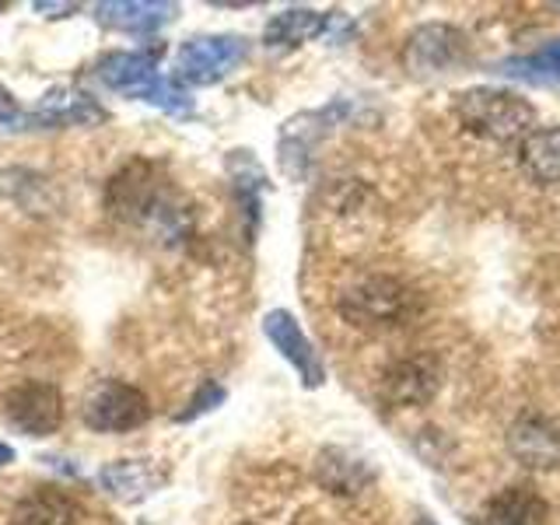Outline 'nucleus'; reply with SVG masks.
<instances>
[{"label":"nucleus","mask_w":560,"mask_h":525,"mask_svg":"<svg viewBox=\"0 0 560 525\" xmlns=\"http://www.w3.org/2000/svg\"><path fill=\"white\" fill-rule=\"evenodd\" d=\"M95 78L119 95L158 105L162 113H172V116L192 113L189 92L179 81L162 78L158 57H148V52H109L105 60H98Z\"/></svg>","instance_id":"nucleus-1"},{"label":"nucleus","mask_w":560,"mask_h":525,"mask_svg":"<svg viewBox=\"0 0 560 525\" xmlns=\"http://www.w3.org/2000/svg\"><path fill=\"white\" fill-rule=\"evenodd\" d=\"M455 116L463 119L469 133L494 140V144L522 140L536 122L533 105L515 92H501V88H469V92H459L455 95Z\"/></svg>","instance_id":"nucleus-2"},{"label":"nucleus","mask_w":560,"mask_h":525,"mask_svg":"<svg viewBox=\"0 0 560 525\" xmlns=\"http://www.w3.org/2000/svg\"><path fill=\"white\" fill-rule=\"evenodd\" d=\"M340 315L358 329H396L417 312V294L396 277H361L340 294Z\"/></svg>","instance_id":"nucleus-3"},{"label":"nucleus","mask_w":560,"mask_h":525,"mask_svg":"<svg viewBox=\"0 0 560 525\" xmlns=\"http://www.w3.org/2000/svg\"><path fill=\"white\" fill-rule=\"evenodd\" d=\"M249 57L245 35H197L175 52V81L183 84H218Z\"/></svg>","instance_id":"nucleus-4"},{"label":"nucleus","mask_w":560,"mask_h":525,"mask_svg":"<svg viewBox=\"0 0 560 525\" xmlns=\"http://www.w3.org/2000/svg\"><path fill=\"white\" fill-rule=\"evenodd\" d=\"M148 417H151V402L130 382L105 378L84 396V424L102 434L137 431L140 424H148Z\"/></svg>","instance_id":"nucleus-5"},{"label":"nucleus","mask_w":560,"mask_h":525,"mask_svg":"<svg viewBox=\"0 0 560 525\" xmlns=\"http://www.w3.org/2000/svg\"><path fill=\"white\" fill-rule=\"evenodd\" d=\"M8 420L32 438L52 434L63 424V393L52 382H22L8 393Z\"/></svg>","instance_id":"nucleus-6"},{"label":"nucleus","mask_w":560,"mask_h":525,"mask_svg":"<svg viewBox=\"0 0 560 525\" xmlns=\"http://www.w3.org/2000/svg\"><path fill=\"white\" fill-rule=\"evenodd\" d=\"M262 332H267V340L294 364V372L302 375V382L308 385V389H319V385L326 382V368L319 361V350L312 347V340L305 337V329L298 326L294 315L284 308L267 312L262 315Z\"/></svg>","instance_id":"nucleus-7"},{"label":"nucleus","mask_w":560,"mask_h":525,"mask_svg":"<svg viewBox=\"0 0 560 525\" xmlns=\"http://www.w3.org/2000/svg\"><path fill=\"white\" fill-rule=\"evenodd\" d=\"M508 452L529 469H557L560 466V428L539 413L518 417L512 431H508Z\"/></svg>","instance_id":"nucleus-8"},{"label":"nucleus","mask_w":560,"mask_h":525,"mask_svg":"<svg viewBox=\"0 0 560 525\" xmlns=\"http://www.w3.org/2000/svg\"><path fill=\"white\" fill-rule=\"evenodd\" d=\"M105 119L109 113L92 95L78 92V88H49L43 102L28 113V127H92Z\"/></svg>","instance_id":"nucleus-9"},{"label":"nucleus","mask_w":560,"mask_h":525,"mask_svg":"<svg viewBox=\"0 0 560 525\" xmlns=\"http://www.w3.org/2000/svg\"><path fill=\"white\" fill-rule=\"evenodd\" d=\"M92 11L102 28L148 35L172 22L179 14V4H168V0H102Z\"/></svg>","instance_id":"nucleus-10"},{"label":"nucleus","mask_w":560,"mask_h":525,"mask_svg":"<svg viewBox=\"0 0 560 525\" xmlns=\"http://www.w3.org/2000/svg\"><path fill=\"white\" fill-rule=\"evenodd\" d=\"M343 113H347V105L337 102V105H329V109L305 113V116H298V119L284 122V137H280V165H284L288 175H294V179H302L312 144L329 130V122H337Z\"/></svg>","instance_id":"nucleus-11"},{"label":"nucleus","mask_w":560,"mask_h":525,"mask_svg":"<svg viewBox=\"0 0 560 525\" xmlns=\"http://www.w3.org/2000/svg\"><path fill=\"white\" fill-rule=\"evenodd\" d=\"M98 483L113 501L137 504V501L151 498L154 490L165 483V472L154 463H144V459H119V463L102 466Z\"/></svg>","instance_id":"nucleus-12"},{"label":"nucleus","mask_w":560,"mask_h":525,"mask_svg":"<svg viewBox=\"0 0 560 525\" xmlns=\"http://www.w3.org/2000/svg\"><path fill=\"white\" fill-rule=\"evenodd\" d=\"M438 382H442V368H438L434 358L420 354L399 361L385 375V389H389V399L399 402V407H420V402H428L438 393Z\"/></svg>","instance_id":"nucleus-13"},{"label":"nucleus","mask_w":560,"mask_h":525,"mask_svg":"<svg viewBox=\"0 0 560 525\" xmlns=\"http://www.w3.org/2000/svg\"><path fill=\"white\" fill-rule=\"evenodd\" d=\"M463 57V35L448 28V25H424L413 32L407 60L420 74H431V70H448L455 60Z\"/></svg>","instance_id":"nucleus-14"},{"label":"nucleus","mask_w":560,"mask_h":525,"mask_svg":"<svg viewBox=\"0 0 560 525\" xmlns=\"http://www.w3.org/2000/svg\"><path fill=\"white\" fill-rule=\"evenodd\" d=\"M547 518H550V504L529 483L504 487L487 504V525H547Z\"/></svg>","instance_id":"nucleus-15"},{"label":"nucleus","mask_w":560,"mask_h":525,"mask_svg":"<svg viewBox=\"0 0 560 525\" xmlns=\"http://www.w3.org/2000/svg\"><path fill=\"white\" fill-rule=\"evenodd\" d=\"M337 22H340V14H323L312 8H288L270 18L267 32H262V43L267 46H302L308 39L326 35Z\"/></svg>","instance_id":"nucleus-16"},{"label":"nucleus","mask_w":560,"mask_h":525,"mask_svg":"<svg viewBox=\"0 0 560 525\" xmlns=\"http://www.w3.org/2000/svg\"><path fill=\"white\" fill-rule=\"evenodd\" d=\"M518 165L542 186L560 183V127H533L525 133L518 140Z\"/></svg>","instance_id":"nucleus-17"},{"label":"nucleus","mask_w":560,"mask_h":525,"mask_svg":"<svg viewBox=\"0 0 560 525\" xmlns=\"http://www.w3.org/2000/svg\"><path fill=\"white\" fill-rule=\"evenodd\" d=\"M74 518H78V504L70 501V494L52 487L32 490L11 512V525H74Z\"/></svg>","instance_id":"nucleus-18"},{"label":"nucleus","mask_w":560,"mask_h":525,"mask_svg":"<svg viewBox=\"0 0 560 525\" xmlns=\"http://www.w3.org/2000/svg\"><path fill=\"white\" fill-rule=\"evenodd\" d=\"M498 74H504V78H522V81H536V84L560 81V39L550 43V46H542L536 57L504 60L498 67Z\"/></svg>","instance_id":"nucleus-19"},{"label":"nucleus","mask_w":560,"mask_h":525,"mask_svg":"<svg viewBox=\"0 0 560 525\" xmlns=\"http://www.w3.org/2000/svg\"><path fill=\"white\" fill-rule=\"evenodd\" d=\"M228 168H232V179H235V189H238V200L245 207V214L259 218V189L262 183H267V175H262V168L253 162V154L249 151H235L232 158H228Z\"/></svg>","instance_id":"nucleus-20"},{"label":"nucleus","mask_w":560,"mask_h":525,"mask_svg":"<svg viewBox=\"0 0 560 525\" xmlns=\"http://www.w3.org/2000/svg\"><path fill=\"white\" fill-rule=\"evenodd\" d=\"M221 399H224V389H221V385H218V382H203V389L189 399V407H186L179 417H175V420H192V417H200V413H207V410H214Z\"/></svg>","instance_id":"nucleus-21"},{"label":"nucleus","mask_w":560,"mask_h":525,"mask_svg":"<svg viewBox=\"0 0 560 525\" xmlns=\"http://www.w3.org/2000/svg\"><path fill=\"white\" fill-rule=\"evenodd\" d=\"M28 127V113L18 105V98L0 84V130H25Z\"/></svg>","instance_id":"nucleus-22"},{"label":"nucleus","mask_w":560,"mask_h":525,"mask_svg":"<svg viewBox=\"0 0 560 525\" xmlns=\"http://www.w3.org/2000/svg\"><path fill=\"white\" fill-rule=\"evenodd\" d=\"M35 11H52L49 18H67V11H78V4H46V0H39V4H32Z\"/></svg>","instance_id":"nucleus-23"},{"label":"nucleus","mask_w":560,"mask_h":525,"mask_svg":"<svg viewBox=\"0 0 560 525\" xmlns=\"http://www.w3.org/2000/svg\"><path fill=\"white\" fill-rule=\"evenodd\" d=\"M8 463H14V448L0 442V466H8Z\"/></svg>","instance_id":"nucleus-24"},{"label":"nucleus","mask_w":560,"mask_h":525,"mask_svg":"<svg viewBox=\"0 0 560 525\" xmlns=\"http://www.w3.org/2000/svg\"><path fill=\"white\" fill-rule=\"evenodd\" d=\"M417 525H434V522H428V518H420V522H417Z\"/></svg>","instance_id":"nucleus-25"}]
</instances>
